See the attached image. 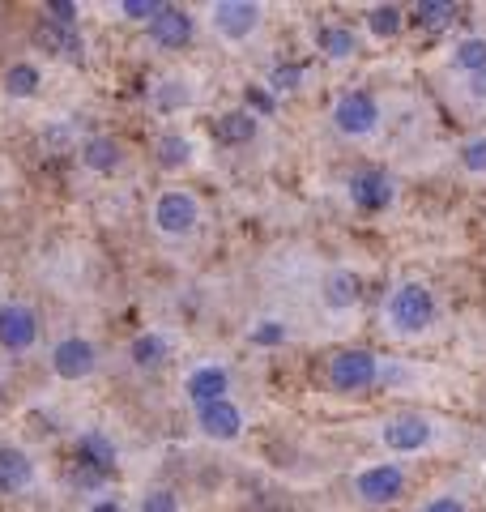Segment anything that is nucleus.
<instances>
[{
  "instance_id": "obj_1",
  "label": "nucleus",
  "mask_w": 486,
  "mask_h": 512,
  "mask_svg": "<svg viewBox=\"0 0 486 512\" xmlns=\"http://www.w3.org/2000/svg\"><path fill=\"white\" fill-rule=\"evenodd\" d=\"M363 440L376 448L380 457L393 461H418V457H435V453H452V448L469 444V427L457 419H448L440 410H423V406H401V410H384L363 427Z\"/></svg>"
},
{
  "instance_id": "obj_2",
  "label": "nucleus",
  "mask_w": 486,
  "mask_h": 512,
  "mask_svg": "<svg viewBox=\"0 0 486 512\" xmlns=\"http://www.w3.org/2000/svg\"><path fill=\"white\" fill-rule=\"evenodd\" d=\"M427 376V367L405 363L397 355L371 346H337L320 363V384L337 397H367V393H401Z\"/></svg>"
},
{
  "instance_id": "obj_3",
  "label": "nucleus",
  "mask_w": 486,
  "mask_h": 512,
  "mask_svg": "<svg viewBox=\"0 0 486 512\" xmlns=\"http://www.w3.org/2000/svg\"><path fill=\"white\" fill-rule=\"evenodd\" d=\"M376 325H380L384 338L397 342V346L431 342L435 333L444 329V299L427 278L401 274V278L388 282V291L380 295Z\"/></svg>"
},
{
  "instance_id": "obj_4",
  "label": "nucleus",
  "mask_w": 486,
  "mask_h": 512,
  "mask_svg": "<svg viewBox=\"0 0 486 512\" xmlns=\"http://www.w3.org/2000/svg\"><path fill=\"white\" fill-rule=\"evenodd\" d=\"M410 483H414L410 461L371 457L346 474V495H350V504L363 512H388L410 495Z\"/></svg>"
},
{
  "instance_id": "obj_5",
  "label": "nucleus",
  "mask_w": 486,
  "mask_h": 512,
  "mask_svg": "<svg viewBox=\"0 0 486 512\" xmlns=\"http://www.w3.org/2000/svg\"><path fill=\"white\" fill-rule=\"evenodd\" d=\"M388 124V107L371 86H346L333 94L329 103V128L342 141H354V146H367L376 141Z\"/></svg>"
},
{
  "instance_id": "obj_6",
  "label": "nucleus",
  "mask_w": 486,
  "mask_h": 512,
  "mask_svg": "<svg viewBox=\"0 0 486 512\" xmlns=\"http://www.w3.org/2000/svg\"><path fill=\"white\" fill-rule=\"evenodd\" d=\"M150 231L162 244H192L205 231V201L184 184H167L150 201Z\"/></svg>"
},
{
  "instance_id": "obj_7",
  "label": "nucleus",
  "mask_w": 486,
  "mask_h": 512,
  "mask_svg": "<svg viewBox=\"0 0 486 512\" xmlns=\"http://www.w3.org/2000/svg\"><path fill=\"white\" fill-rule=\"evenodd\" d=\"M205 26L209 35L226 47H243L261 35V26L269 22V9L261 0H214V5H205Z\"/></svg>"
},
{
  "instance_id": "obj_8",
  "label": "nucleus",
  "mask_w": 486,
  "mask_h": 512,
  "mask_svg": "<svg viewBox=\"0 0 486 512\" xmlns=\"http://www.w3.org/2000/svg\"><path fill=\"white\" fill-rule=\"evenodd\" d=\"M346 201L359 214H388L401 201V180L380 163H359L346 171Z\"/></svg>"
},
{
  "instance_id": "obj_9",
  "label": "nucleus",
  "mask_w": 486,
  "mask_h": 512,
  "mask_svg": "<svg viewBox=\"0 0 486 512\" xmlns=\"http://www.w3.org/2000/svg\"><path fill=\"white\" fill-rule=\"evenodd\" d=\"M99 363H103V350L90 333H60V338L47 346V367H52V376L64 384L90 380L99 372Z\"/></svg>"
},
{
  "instance_id": "obj_10",
  "label": "nucleus",
  "mask_w": 486,
  "mask_h": 512,
  "mask_svg": "<svg viewBox=\"0 0 486 512\" xmlns=\"http://www.w3.org/2000/svg\"><path fill=\"white\" fill-rule=\"evenodd\" d=\"M43 346V316L30 299H0V350L35 355Z\"/></svg>"
},
{
  "instance_id": "obj_11",
  "label": "nucleus",
  "mask_w": 486,
  "mask_h": 512,
  "mask_svg": "<svg viewBox=\"0 0 486 512\" xmlns=\"http://www.w3.org/2000/svg\"><path fill=\"white\" fill-rule=\"evenodd\" d=\"M316 303H320L324 316L350 320L354 312H359V303H363V282H359V274H354L350 265H329V269H320V278H316Z\"/></svg>"
},
{
  "instance_id": "obj_12",
  "label": "nucleus",
  "mask_w": 486,
  "mask_h": 512,
  "mask_svg": "<svg viewBox=\"0 0 486 512\" xmlns=\"http://www.w3.org/2000/svg\"><path fill=\"white\" fill-rule=\"evenodd\" d=\"M201 35V26H197V13L184 9V5H162L158 9V18L145 26V43L158 47V52H184V47H192Z\"/></svg>"
},
{
  "instance_id": "obj_13",
  "label": "nucleus",
  "mask_w": 486,
  "mask_h": 512,
  "mask_svg": "<svg viewBox=\"0 0 486 512\" xmlns=\"http://www.w3.org/2000/svg\"><path fill=\"white\" fill-rule=\"evenodd\" d=\"M192 427H197V436L209 444H235L243 431H248V410H243L235 397H222V402L192 410Z\"/></svg>"
},
{
  "instance_id": "obj_14",
  "label": "nucleus",
  "mask_w": 486,
  "mask_h": 512,
  "mask_svg": "<svg viewBox=\"0 0 486 512\" xmlns=\"http://www.w3.org/2000/svg\"><path fill=\"white\" fill-rule=\"evenodd\" d=\"M231 389H235V372L222 359L192 363L184 372V397H188L192 410L209 406V402H222V397H231Z\"/></svg>"
},
{
  "instance_id": "obj_15",
  "label": "nucleus",
  "mask_w": 486,
  "mask_h": 512,
  "mask_svg": "<svg viewBox=\"0 0 486 512\" xmlns=\"http://www.w3.org/2000/svg\"><path fill=\"white\" fill-rule=\"evenodd\" d=\"M39 487V461L30 448L0 440V495L5 500H18V495H30Z\"/></svg>"
},
{
  "instance_id": "obj_16",
  "label": "nucleus",
  "mask_w": 486,
  "mask_h": 512,
  "mask_svg": "<svg viewBox=\"0 0 486 512\" xmlns=\"http://www.w3.org/2000/svg\"><path fill=\"white\" fill-rule=\"evenodd\" d=\"M486 69V30H465L448 43L444 52V77L448 86H461L469 77H478Z\"/></svg>"
},
{
  "instance_id": "obj_17",
  "label": "nucleus",
  "mask_w": 486,
  "mask_h": 512,
  "mask_svg": "<svg viewBox=\"0 0 486 512\" xmlns=\"http://www.w3.org/2000/svg\"><path fill=\"white\" fill-rule=\"evenodd\" d=\"M312 43H316V52L324 60H333V64H350V60H359V52H363V35L354 26H346V22H320L312 30Z\"/></svg>"
},
{
  "instance_id": "obj_18",
  "label": "nucleus",
  "mask_w": 486,
  "mask_h": 512,
  "mask_svg": "<svg viewBox=\"0 0 486 512\" xmlns=\"http://www.w3.org/2000/svg\"><path fill=\"white\" fill-rule=\"evenodd\" d=\"M405 22H410V9H401V5H367L363 9V35L367 39H376V43H393L405 35Z\"/></svg>"
},
{
  "instance_id": "obj_19",
  "label": "nucleus",
  "mask_w": 486,
  "mask_h": 512,
  "mask_svg": "<svg viewBox=\"0 0 486 512\" xmlns=\"http://www.w3.org/2000/svg\"><path fill=\"white\" fill-rule=\"evenodd\" d=\"M77 154H81V163H86V171H94V175H111L124 163V146L111 133H90L77 146Z\"/></svg>"
},
{
  "instance_id": "obj_20",
  "label": "nucleus",
  "mask_w": 486,
  "mask_h": 512,
  "mask_svg": "<svg viewBox=\"0 0 486 512\" xmlns=\"http://www.w3.org/2000/svg\"><path fill=\"white\" fill-rule=\"evenodd\" d=\"M457 22H461V9L452 0H418L410 9V26L423 30V35H448Z\"/></svg>"
},
{
  "instance_id": "obj_21",
  "label": "nucleus",
  "mask_w": 486,
  "mask_h": 512,
  "mask_svg": "<svg viewBox=\"0 0 486 512\" xmlns=\"http://www.w3.org/2000/svg\"><path fill=\"white\" fill-rule=\"evenodd\" d=\"M457 171L469 184L486 188V128H469V133L457 141Z\"/></svg>"
},
{
  "instance_id": "obj_22",
  "label": "nucleus",
  "mask_w": 486,
  "mask_h": 512,
  "mask_svg": "<svg viewBox=\"0 0 486 512\" xmlns=\"http://www.w3.org/2000/svg\"><path fill=\"white\" fill-rule=\"evenodd\" d=\"M414 512H474V491H469V483H444L427 491L414 504Z\"/></svg>"
},
{
  "instance_id": "obj_23",
  "label": "nucleus",
  "mask_w": 486,
  "mask_h": 512,
  "mask_svg": "<svg viewBox=\"0 0 486 512\" xmlns=\"http://www.w3.org/2000/svg\"><path fill=\"white\" fill-rule=\"evenodd\" d=\"M43 86V69L35 60H13L5 77H0V90L9 94V99H30V94H39Z\"/></svg>"
},
{
  "instance_id": "obj_24",
  "label": "nucleus",
  "mask_w": 486,
  "mask_h": 512,
  "mask_svg": "<svg viewBox=\"0 0 486 512\" xmlns=\"http://www.w3.org/2000/svg\"><path fill=\"white\" fill-rule=\"evenodd\" d=\"M77 453H81V466L94 470V474H111L116 470V444H111L103 431H86L77 444Z\"/></svg>"
},
{
  "instance_id": "obj_25",
  "label": "nucleus",
  "mask_w": 486,
  "mask_h": 512,
  "mask_svg": "<svg viewBox=\"0 0 486 512\" xmlns=\"http://www.w3.org/2000/svg\"><path fill=\"white\" fill-rule=\"evenodd\" d=\"M452 107H457L465 120H482L486 116V69L478 77H469V82L452 86Z\"/></svg>"
},
{
  "instance_id": "obj_26",
  "label": "nucleus",
  "mask_w": 486,
  "mask_h": 512,
  "mask_svg": "<svg viewBox=\"0 0 486 512\" xmlns=\"http://www.w3.org/2000/svg\"><path fill=\"white\" fill-rule=\"evenodd\" d=\"M256 128H261V116H252L248 107H235L218 120V137L226 141V146H248V141L256 137Z\"/></svg>"
},
{
  "instance_id": "obj_27",
  "label": "nucleus",
  "mask_w": 486,
  "mask_h": 512,
  "mask_svg": "<svg viewBox=\"0 0 486 512\" xmlns=\"http://www.w3.org/2000/svg\"><path fill=\"white\" fill-rule=\"evenodd\" d=\"M167 355H171V338L158 333V329L141 333V338H133V346H128V359H133L137 367H158Z\"/></svg>"
},
{
  "instance_id": "obj_28",
  "label": "nucleus",
  "mask_w": 486,
  "mask_h": 512,
  "mask_svg": "<svg viewBox=\"0 0 486 512\" xmlns=\"http://www.w3.org/2000/svg\"><path fill=\"white\" fill-rule=\"evenodd\" d=\"M248 342L261 346V350H278V346L290 342V325H286L282 316H261V320H256V325L248 329Z\"/></svg>"
},
{
  "instance_id": "obj_29",
  "label": "nucleus",
  "mask_w": 486,
  "mask_h": 512,
  "mask_svg": "<svg viewBox=\"0 0 486 512\" xmlns=\"http://www.w3.org/2000/svg\"><path fill=\"white\" fill-rule=\"evenodd\" d=\"M133 512H184V504H180V491H175V487L154 483V487H145V491L137 495Z\"/></svg>"
},
{
  "instance_id": "obj_30",
  "label": "nucleus",
  "mask_w": 486,
  "mask_h": 512,
  "mask_svg": "<svg viewBox=\"0 0 486 512\" xmlns=\"http://www.w3.org/2000/svg\"><path fill=\"white\" fill-rule=\"evenodd\" d=\"M192 99L188 86L180 82V77H162V82H154V94H150V103L154 111H175V107H184Z\"/></svg>"
},
{
  "instance_id": "obj_31",
  "label": "nucleus",
  "mask_w": 486,
  "mask_h": 512,
  "mask_svg": "<svg viewBox=\"0 0 486 512\" xmlns=\"http://www.w3.org/2000/svg\"><path fill=\"white\" fill-rule=\"evenodd\" d=\"M265 86L278 94H295L299 86H303V64H295V60H286V64H278V69H269V77H265Z\"/></svg>"
},
{
  "instance_id": "obj_32",
  "label": "nucleus",
  "mask_w": 486,
  "mask_h": 512,
  "mask_svg": "<svg viewBox=\"0 0 486 512\" xmlns=\"http://www.w3.org/2000/svg\"><path fill=\"white\" fill-rule=\"evenodd\" d=\"M167 5V0H120V18L124 22H137L141 30L158 18V9Z\"/></svg>"
},
{
  "instance_id": "obj_33",
  "label": "nucleus",
  "mask_w": 486,
  "mask_h": 512,
  "mask_svg": "<svg viewBox=\"0 0 486 512\" xmlns=\"http://www.w3.org/2000/svg\"><path fill=\"white\" fill-rule=\"evenodd\" d=\"M158 158H162L167 167L188 163V141H184L180 133H162V141H158Z\"/></svg>"
},
{
  "instance_id": "obj_34",
  "label": "nucleus",
  "mask_w": 486,
  "mask_h": 512,
  "mask_svg": "<svg viewBox=\"0 0 486 512\" xmlns=\"http://www.w3.org/2000/svg\"><path fill=\"white\" fill-rule=\"evenodd\" d=\"M248 111L252 116H273L278 111V94L269 86H248Z\"/></svg>"
},
{
  "instance_id": "obj_35",
  "label": "nucleus",
  "mask_w": 486,
  "mask_h": 512,
  "mask_svg": "<svg viewBox=\"0 0 486 512\" xmlns=\"http://www.w3.org/2000/svg\"><path fill=\"white\" fill-rule=\"evenodd\" d=\"M47 13H52V18H56V22H64V26H73L81 9L73 5V0H52V5H47Z\"/></svg>"
},
{
  "instance_id": "obj_36",
  "label": "nucleus",
  "mask_w": 486,
  "mask_h": 512,
  "mask_svg": "<svg viewBox=\"0 0 486 512\" xmlns=\"http://www.w3.org/2000/svg\"><path fill=\"white\" fill-rule=\"evenodd\" d=\"M60 146H64V150L73 146V128H69V124H64V128H60V124L47 128V150H60Z\"/></svg>"
},
{
  "instance_id": "obj_37",
  "label": "nucleus",
  "mask_w": 486,
  "mask_h": 512,
  "mask_svg": "<svg viewBox=\"0 0 486 512\" xmlns=\"http://www.w3.org/2000/svg\"><path fill=\"white\" fill-rule=\"evenodd\" d=\"M90 512H124V508H120V504H116V500H99V504H94V508H90Z\"/></svg>"
},
{
  "instance_id": "obj_38",
  "label": "nucleus",
  "mask_w": 486,
  "mask_h": 512,
  "mask_svg": "<svg viewBox=\"0 0 486 512\" xmlns=\"http://www.w3.org/2000/svg\"><path fill=\"white\" fill-rule=\"evenodd\" d=\"M0 397H5V376H0Z\"/></svg>"
}]
</instances>
